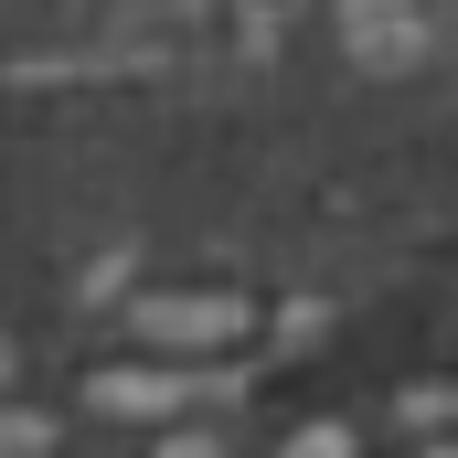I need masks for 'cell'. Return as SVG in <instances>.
Wrapping results in <instances>:
<instances>
[{"label": "cell", "mask_w": 458, "mask_h": 458, "mask_svg": "<svg viewBox=\"0 0 458 458\" xmlns=\"http://www.w3.org/2000/svg\"><path fill=\"white\" fill-rule=\"evenodd\" d=\"M203 394H234V373L171 362V352H149V362H107V373L86 384V405H97V416H128V427H182V416H203Z\"/></svg>", "instance_id": "obj_1"}, {"label": "cell", "mask_w": 458, "mask_h": 458, "mask_svg": "<svg viewBox=\"0 0 458 458\" xmlns=\"http://www.w3.org/2000/svg\"><path fill=\"white\" fill-rule=\"evenodd\" d=\"M128 331L149 352H171V362H203V352L245 342V299H214V288H149L139 310H128Z\"/></svg>", "instance_id": "obj_2"}, {"label": "cell", "mask_w": 458, "mask_h": 458, "mask_svg": "<svg viewBox=\"0 0 458 458\" xmlns=\"http://www.w3.org/2000/svg\"><path fill=\"white\" fill-rule=\"evenodd\" d=\"M54 448V416L43 405H0V458H43Z\"/></svg>", "instance_id": "obj_3"}, {"label": "cell", "mask_w": 458, "mask_h": 458, "mask_svg": "<svg viewBox=\"0 0 458 458\" xmlns=\"http://www.w3.org/2000/svg\"><path fill=\"white\" fill-rule=\"evenodd\" d=\"M277 458H362V437H352L342 416H310V427H299V437H288Z\"/></svg>", "instance_id": "obj_4"}, {"label": "cell", "mask_w": 458, "mask_h": 458, "mask_svg": "<svg viewBox=\"0 0 458 458\" xmlns=\"http://www.w3.org/2000/svg\"><path fill=\"white\" fill-rule=\"evenodd\" d=\"M405 416L427 437H458V384H405Z\"/></svg>", "instance_id": "obj_5"}, {"label": "cell", "mask_w": 458, "mask_h": 458, "mask_svg": "<svg viewBox=\"0 0 458 458\" xmlns=\"http://www.w3.org/2000/svg\"><path fill=\"white\" fill-rule=\"evenodd\" d=\"M160 458H225V437H214V427H171V437H160Z\"/></svg>", "instance_id": "obj_6"}, {"label": "cell", "mask_w": 458, "mask_h": 458, "mask_svg": "<svg viewBox=\"0 0 458 458\" xmlns=\"http://www.w3.org/2000/svg\"><path fill=\"white\" fill-rule=\"evenodd\" d=\"M427 458H458V437H427Z\"/></svg>", "instance_id": "obj_7"}, {"label": "cell", "mask_w": 458, "mask_h": 458, "mask_svg": "<svg viewBox=\"0 0 458 458\" xmlns=\"http://www.w3.org/2000/svg\"><path fill=\"white\" fill-rule=\"evenodd\" d=\"M0 373H11V342H0Z\"/></svg>", "instance_id": "obj_8"}]
</instances>
